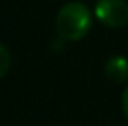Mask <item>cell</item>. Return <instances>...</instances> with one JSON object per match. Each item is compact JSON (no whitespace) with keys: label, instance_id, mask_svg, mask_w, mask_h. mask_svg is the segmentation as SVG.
Returning a JSON list of instances; mask_svg holds the SVG:
<instances>
[{"label":"cell","instance_id":"cell-1","mask_svg":"<svg viewBox=\"0 0 128 126\" xmlns=\"http://www.w3.org/2000/svg\"><path fill=\"white\" fill-rule=\"evenodd\" d=\"M92 28V14L85 3L69 2L61 7L56 16V31L66 42H78L85 38Z\"/></svg>","mask_w":128,"mask_h":126},{"label":"cell","instance_id":"cell-2","mask_svg":"<svg viewBox=\"0 0 128 126\" xmlns=\"http://www.w3.org/2000/svg\"><path fill=\"white\" fill-rule=\"evenodd\" d=\"M95 17L107 28L120 29L128 24V2L126 0H97Z\"/></svg>","mask_w":128,"mask_h":126},{"label":"cell","instance_id":"cell-3","mask_svg":"<svg viewBox=\"0 0 128 126\" xmlns=\"http://www.w3.org/2000/svg\"><path fill=\"white\" fill-rule=\"evenodd\" d=\"M106 76L112 83H125L128 80V59L125 55H112L106 61Z\"/></svg>","mask_w":128,"mask_h":126},{"label":"cell","instance_id":"cell-4","mask_svg":"<svg viewBox=\"0 0 128 126\" xmlns=\"http://www.w3.org/2000/svg\"><path fill=\"white\" fill-rule=\"evenodd\" d=\"M10 62H12V59H10V52L7 50L5 45L0 43V80L9 73V69H10Z\"/></svg>","mask_w":128,"mask_h":126},{"label":"cell","instance_id":"cell-5","mask_svg":"<svg viewBox=\"0 0 128 126\" xmlns=\"http://www.w3.org/2000/svg\"><path fill=\"white\" fill-rule=\"evenodd\" d=\"M121 109H123V114L128 119V86L123 90V95H121Z\"/></svg>","mask_w":128,"mask_h":126}]
</instances>
